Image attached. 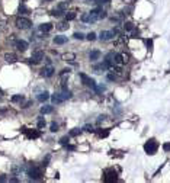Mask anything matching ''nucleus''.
I'll list each match as a JSON object with an SVG mask.
<instances>
[{
    "label": "nucleus",
    "mask_w": 170,
    "mask_h": 183,
    "mask_svg": "<svg viewBox=\"0 0 170 183\" xmlns=\"http://www.w3.org/2000/svg\"><path fill=\"white\" fill-rule=\"evenodd\" d=\"M100 9H95V10H90L89 13L83 15L81 16V20L86 22V23H95L98 19H100Z\"/></svg>",
    "instance_id": "1"
},
{
    "label": "nucleus",
    "mask_w": 170,
    "mask_h": 183,
    "mask_svg": "<svg viewBox=\"0 0 170 183\" xmlns=\"http://www.w3.org/2000/svg\"><path fill=\"white\" fill-rule=\"evenodd\" d=\"M71 97V93L70 92H63V93H55V94H53V102L54 103H63L66 99H70Z\"/></svg>",
    "instance_id": "2"
},
{
    "label": "nucleus",
    "mask_w": 170,
    "mask_h": 183,
    "mask_svg": "<svg viewBox=\"0 0 170 183\" xmlns=\"http://www.w3.org/2000/svg\"><path fill=\"white\" fill-rule=\"evenodd\" d=\"M157 148H159V144L156 142V140H150V141H147L144 144V150L148 154H154L157 151Z\"/></svg>",
    "instance_id": "3"
},
{
    "label": "nucleus",
    "mask_w": 170,
    "mask_h": 183,
    "mask_svg": "<svg viewBox=\"0 0 170 183\" xmlns=\"http://www.w3.org/2000/svg\"><path fill=\"white\" fill-rule=\"evenodd\" d=\"M16 26L19 29H29L32 26V22L28 18H18L16 19Z\"/></svg>",
    "instance_id": "4"
},
{
    "label": "nucleus",
    "mask_w": 170,
    "mask_h": 183,
    "mask_svg": "<svg viewBox=\"0 0 170 183\" xmlns=\"http://www.w3.org/2000/svg\"><path fill=\"white\" fill-rule=\"evenodd\" d=\"M42 60H44V52H42L41 50H36V51L32 52V55H31V63L38 64V63H41Z\"/></svg>",
    "instance_id": "5"
},
{
    "label": "nucleus",
    "mask_w": 170,
    "mask_h": 183,
    "mask_svg": "<svg viewBox=\"0 0 170 183\" xmlns=\"http://www.w3.org/2000/svg\"><path fill=\"white\" fill-rule=\"evenodd\" d=\"M28 176H29L31 179H33V180L41 179V176H42L41 169H38V167H29V169H28Z\"/></svg>",
    "instance_id": "6"
},
{
    "label": "nucleus",
    "mask_w": 170,
    "mask_h": 183,
    "mask_svg": "<svg viewBox=\"0 0 170 183\" xmlns=\"http://www.w3.org/2000/svg\"><path fill=\"white\" fill-rule=\"evenodd\" d=\"M80 79H81L83 84H86V86H90V87L96 89V84H95V80H93V79L87 77L86 74H83V73H80Z\"/></svg>",
    "instance_id": "7"
},
{
    "label": "nucleus",
    "mask_w": 170,
    "mask_h": 183,
    "mask_svg": "<svg viewBox=\"0 0 170 183\" xmlns=\"http://www.w3.org/2000/svg\"><path fill=\"white\" fill-rule=\"evenodd\" d=\"M118 177H116V173L114 172V170H106L105 172V182H115Z\"/></svg>",
    "instance_id": "8"
},
{
    "label": "nucleus",
    "mask_w": 170,
    "mask_h": 183,
    "mask_svg": "<svg viewBox=\"0 0 170 183\" xmlns=\"http://www.w3.org/2000/svg\"><path fill=\"white\" fill-rule=\"evenodd\" d=\"M114 36H115L114 31H102L100 32V39L102 41H109V39H112Z\"/></svg>",
    "instance_id": "9"
},
{
    "label": "nucleus",
    "mask_w": 170,
    "mask_h": 183,
    "mask_svg": "<svg viewBox=\"0 0 170 183\" xmlns=\"http://www.w3.org/2000/svg\"><path fill=\"white\" fill-rule=\"evenodd\" d=\"M15 47H16V50H19V51H26L28 50V42L22 41V39H18V41H15Z\"/></svg>",
    "instance_id": "10"
},
{
    "label": "nucleus",
    "mask_w": 170,
    "mask_h": 183,
    "mask_svg": "<svg viewBox=\"0 0 170 183\" xmlns=\"http://www.w3.org/2000/svg\"><path fill=\"white\" fill-rule=\"evenodd\" d=\"M41 74H42L44 77H51V76L54 74V67H53V66H47V67H44Z\"/></svg>",
    "instance_id": "11"
},
{
    "label": "nucleus",
    "mask_w": 170,
    "mask_h": 183,
    "mask_svg": "<svg viewBox=\"0 0 170 183\" xmlns=\"http://www.w3.org/2000/svg\"><path fill=\"white\" fill-rule=\"evenodd\" d=\"M5 60L7 61V63L12 64V63H15V61L18 60V57H16L13 52H7V54H5Z\"/></svg>",
    "instance_id": "12"
},
{
    "label": "nucleus",
    "mask_w": 170,
    "mask_h": 183,
    "mask_svg": "<svg viewBox=\"0 0 170 183\" xmlns=\"http://www.w3.org/2000/svg\"><path fill=\"white\" fill-rule=\"evenodd\" d=\"M51 29H53V25H51V23H42V25L39 26V32H44V33L50 32Z\"/></svg>",
    "instance_id": "13"
},
{
    "label": "nucleus",
    "mask_w": 170,
    "mask_h": 183,
    "mask_svg": "<svg viewBox=\"0 0 170 183\" xmlns=\"http://www.w3.org/2000/svg\"><path fill=\"white\" fill-rule=\"evenodd\" d=\"M114 61H115V66H121V64H124L125 63V60H124V55H121V54H115L114 57Z\"/></svg>",
    "instance_id": "14"
},
{
    "label": "nucleus",
    "mask_w": 170,
    "mask_h": 183,
    "mask_svg": "<svg viewBox=\"0 0 170 183\" xmlns=\"http://www.w3.org/2000/svg\"><path fill=\"white\" fill-rule=\"evenodd\" d=\"M106 68H108V66H106L105 61H103L102 64H98V66H95V67H93V70H95L96 73H102V71H105Z\"/></svg>",
    "instance_id": "15"
},
{
    "label": "nucleus",
    "mask_w": 170,
    "mask_h": 183,
    "mask_svg": "<svg viewBox=\"0 0 170 183\" xmlns=\"http://www.w3.org/2000/svg\"><path fill=\"white\" fill-rule=\"evenodd\" d=\"M48 99H50V93H48V92H42V93L38 94V100L39 102H45Z\"/></svg>",
    "instance_id": "16"
},
{
    "label": "nucleus",
    "mask_w": 170,
    "mask_h": 183,
    "mask_svg": "<svg viewBox=\"0 0 170 183\" xmlns=\"http://www.w3.org/2000/svg\"><path fill=\"white\" fill-rule=\"evenodd\" d=\"M89 58H90V61L99 60V58H100V51H90V54H89Z\"/></svg>",
    "instance_id": "17"
},
{
    "label": "nucleus",
    "mask_w": 170,
    "mask_h": 183,
    "mask_svg": "<svg viewBox=\"0 0 170 183\" xmlns=\"http://www.w3.org/2000/svg\"><path fill=\"white\" fill-rule=\"evenodd\" d=\"M54 42H55L57 45H63V44L67 42V38H66V36H55V38H54Z\"/></svg>",
    "instance_id": "18"
},
{
    "label": "nucleus",
    "mask_w": 170,
    "mask_h": 183,
    "mask_svg": "<svg viewBox=\"0 0 170 183\" xmlns=\"http://www.w3.org/2000/svg\"><path fill=\"white\" fill-rule=\"evenodd\" d=\"M53 109H54L53 106H42V108H41V113H42V115H45V113H51Z\"/></svg>",
    "instance_id": "19"
},
{
    "label": "nucleus",
    "mask_w": 170,
    "mask_h": 183,
    "mask_svg": "<svg viewBox=\"0 0 170 183\" xmlns=\"http://www.w3.org/2000/svg\"><path fill=\"white\" fill-rule=\"evenodd\" d=\"M57 29H58V31H66V29H68L67 20H66V22H60L58 25H57Z\"/></svg>",
    "instance_id": "20"
},
{
    "label": "nucleus",
    "mask_w": 170,
    "mask_h": 183,
    "mask_svg": "<svg viewBox=\"0 0 170 183\" xmlns=\"http://www.w3.org/2000/svg\"><path fill=\"white\" fill-rule=\"evenodd\" d=\"M63 60H66V61H74V60H76V55L68 52V54H64V55H63Z\"/></svg>",
    "instance_id": "21"
},
{
    "label": "nucleus",
    "mask_w": 170,
    "mask_h": 183,
    "mask_svg": "<svg viewBox=\"0 0 170 183\" xmlns=\"http://www.w3.org/2000/svg\"><path fill=\"white\" fill-rule=\"evenodd\" d=\"M73 19H76V13L74 12H70L68 15H66V20L68 22V20H73Z\"/></svg>",
    "instance_id": "22"
},
{
    "label": "nucleus",
    "mask_w": 170,
    "mask_h": 183,
    "mask_svg": "<svg viewBox=\"0 0 170 183\" xmlns=\"http://www.w3.org/2000/svg\"><path fill=\"white\" fill-rule=\"evenodd\" d=\"M20 100H23V96L22 94H16V96L12 97V102H20Z\"/></svg>",
    "instance_id": "23"
},
{
    "label": "nucleus",
    "mask_w": 170,
    "mask_h": 183,
    "mask_svg": "<svg viewBox=\"0 0 170 183\" xmlns=\"http://www.w3.org/2000/svg\"><path fill=\"white\" fill-rule=\"evenodd\" d=\"M86 38H87L89 41H95V39H96V33H95V32H90V33H87Z\"/></svg>",
    "instance_id": "24"
},
{
    "label": "nucleus",
    "mask_w": 170,
    "mask_h": 183,
    "mask_svg": "<svg viewBox=\"0 0 170 183\" xmlns=\"http://www.w3.org/2000/svg\"><path fill=\"white\" fill-rule=\"evenodd\" d=\"M61 15H63V10H60V9L53 10V16H61Z\"/></svg>",
    "instance_id": "25"
},
{
    "label": "nucleus",
    "mask_w": 170,
    "mask_h": 183,
    "mask_svg": "<svg viewBox=\"0 0 170 183\" xmlns=\"http://www.w3.org/2000/svg\"><path fill=\"white\" fill-rule=\"evenodd\" d=\"M80 132H81V129H77V128H74V129H73V131L70 132V135H71V137H76V135H79Z\"/></svg>",
    "instance_id": "26"
},
{
    "label": "nucleus",
    "mask_w": 170,
    "mask_h": 183,
    "mask_svg": "<svg viewBox=\"0 0 170 183\" xmlns=\"http://www.w3.org/2000/svg\"><path fill=\"white\" fill-rule=\"evenodd\" d=\"M132 29H134V25H132L131 22H127L125 23V31H132Z\"/></svg>",
    "instance_id": "27"
},
{
    "label": "nucleus",
    "mask_w": 170,
    "mask_h": 183,
    "mask_svg": "<svg viewBox=\"0 0 170 183\" xmlns=\"http://www.w3.org/2000/svg\"><path fill=\"white\" fill-rule=\"evenodd\" d=\"M67 5H68V2H64V3H60V5H58V9H60V10H64V9L67 7Z\"/></svg>",
    "instance_id": "28"
},
{
    "label": "nucleus",
    "mask_w": 170,
    "mask_h": 183,
    "mask_svg": "<svg viewBox=\"0 0 170 183\" xmlns=\"http://www.w3.org/2000/svg\"><path fill=\"white\" fill-rule=\"evenodd\" d=\"M73 36H74L76 39H83V38H84V36H83V33H80V32H76V33L73 35Z\"/></svg>",
    "instance_id": "29"
},
{
    "label": "nucleus",
    "mask_w": 170,
    "mask_h": 183,
    "mask_svg": "<svg viewBox=\"0 0 170 183\" xmlns=\"http://www.w3.org/2000/svg\"><path fill=\"white\" fill-rule=\"evenodd\" d=\"M163 150L164 151H170V142H164L163 144Z\"/></svg>",
    "instance_id": "30"
},
{
    "label": "nucleus",
    "mask_w": 170,
    "mask_h": 183,
    "mask_svg": "<svg viewBox=\"0 0 170 183\" xmlns=\"http://www.w3.org/2000/svg\"><path fill=\"white\" fill-rule=\"evenodd\" d=\"M5 28H6V22L3 19H0V31H3Z\"/></svg>",
    "instance_id": "31"
},
{
    "label": "nucleus",
    "mask_w": 170,
    "mask_h": 183,
    "mask_svg": "<svg viewBox=\"0 0 170 183\" xmlns=\"http://www.w3.org/2000/svg\"><path fill=\"white\" fill-rule=\"evenodd\" d=\"M51 131H53V132L58 131V125L55 124V122H53V124H51Z\"/></svg>",
    "instance_id": "32"
},
{
    "label": "nucleus",
    "mask_w": 170,
    "mask_h": 183,
    "mask_svg": "<svg viewBox=\"0 0 170 183\" xmlns=\"http://www.w3.org/2000/svg\"><path fill=\"white\" fill-rule=\"evenodd\" d=\"M45 127V121L44 119H39L38 121V128H44Z\"/></svg>",
    "instance_id": "33"
},
{
    "label": "nucleus",
    "mask_w": 170,
    "mask_h": 183,
    "mask_svg": "<svg viewBox=\"0 0 170 183\" xmlns=\"http://www.w3.org/2000/svg\"><path fill=\"white\" fill-rule=\"evenodd\" d=\"M60 142L61 144H68V137H63L61 140H60Z\"/></svg>",
    "instance_id": "34"
},
{
    "label": "nucleus",
    "mask_w": 170,
    "mask_h": 183,
    "mask_svg": "<svg viewBox=\"0 0 170 183\" xmlns=\"http://www.w3.org/2000/svg\"><path fill=\"white\" fill-rule=\"evenodd\" d=\"M19 12H28V9H26L25 6H23V5H22V6L19 7Z\"/></svg>",
    "instance_id": "35"
},
{
    "label": "nucleus",
    "mask_w": 170,
    "mask_h": 183,
    "mask_svg": "<svg viewBox=\"0 0 170 183\" xmlns=\"http://www.w3.org/2000/svg\"><path fill=\"white\" fill-rule=\"evenodd\" d=\"M108 79L109 80H115L116 77H115V74H108Z\"/></svg>",
    "instance_id": "36"
},
{
    "label": "nucleus",
    "mask_w": 170,
    "mask_h": 183,
    "mask_svg": "<svg viewBox=\"0 0 170 183\" xmlns=\"http://www.w3.org/2000/svg\"><path fill=\"white\" fill-rule=\"evenodd\" d=\"M99 135H100V137H106V135H108V131H103V132H99Z\"/></svg>",
    "instance_id": "37"
},
{
    "label": "nucleus",
    "mask_w": 170,
    "mask_h": 183,
    "mask_svg": "<svg viewBox=\"0 0 170 183\" xmlns=\"http://www.w3.org/2000/svg\"><path fill=\"white\" fill-rule=\"evenodd\" d=\"M103 18H106V12L102 10V12H100V19H103Z\"/></svg>",
    "instance_id": "38"
},
{
    "label": "nucleus",
    "mask_w": 170,
    "mask_h": 183,
    "mask_svg": "<svg viewBox=\"0 0 170 183\" xmlns=\"http://www.w3.org/2000/svg\"><path fill=\"white\" fill-rule=\"evenodd\" d=\"M84 129H86V131H93V128H92V127H89V125L84 127Z\"/></svg>",
    "instance_id": "39"
},
{
    "label": "nucleus",
    "mask_w": 170,
    "mask_h": 183,
    "mask_svg": "<svg viewBox=\"0 0 170 183\" xmlns=\"http://www.w3.org/2000/svg\"><path fill=\"white\" fill-rule=\"evenodd\" d=\"M103 119H105V116H99V119H98V122H102Z\"/></svg>",
    "instance_id": "40"
},
{
    "label": "nucleus",
    "mask_w": 170,
    "mask_h": 183,
    "mask_svg": "<svg viewBox=\"0 0 170 183\" xmlns=\"http://www.w3.org/2000/svg\"><path fill=\"white\" fill-rule=\"evenodd\" d=\"M111 0H100V3H109Z\"/></svg>",
    "instance_id": "41"
},
{
    "label": "nucleus",
    "mask_w": 170,
    "mask_h": 183,
    "mask_svg": "<svg viewBox=\"0 0 170 183\" xmlns=\"http://www.w3.org/2000/svg\"><path fill=\"white\" fill-rule=\"evenodd\" d=\"M5 180H6V177H5V176H2V177H0V182H5Z\"/></svg>",
    "instance_id": "42"
},
{
    "label": "nucleus",
    "mask_w": 170,
    "mask_h": 183,
    "mask_svg": "<svg viewBox=\"0 0 170 183\" xmlns=\"http://www.w3.org/2000/svg\"><path fill=\"white\" fill-rule=\"evenodd\" d=\"M47 2H51V0H47Z\"/></svg>",
    "instance_id": "43"
}]
</instances>
